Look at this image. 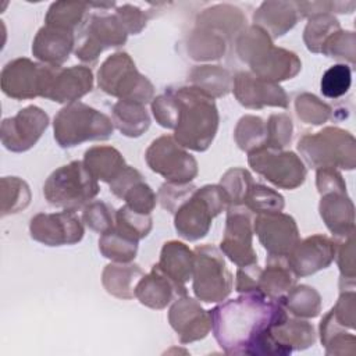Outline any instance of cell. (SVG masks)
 <instances>
[{"label": "cell", "instance_id": "35", "mask_svg": "<svg viewBox=\"0 0 356 356\" xmlns=\"http://www.w3.org/2000/svg\"><path fill=\"white\" fill-rule=\"evenodd\" d=\"M281 302L286 312L300 318L317 317L321 312L320 293L309 285H293L282 298Z\"/></svg>", "mask_w": 356, "mask_h": 356}, {"label": "cell", "instance_id": "33", "mask_svg": "<svg viewBox=\"0 0 356 356\" xmlns=\"http://www.w3.org/2000/svg\"><path fill=\"white\" fill-rule=\"evenodd\" d=\"M138 239L115 224L99 238V250L114 263H131L138 253Z\"/></svg>", "mask_w": 356, "mask_h": 356}, {"label": "cell", "instance_id": "24", "mask_svg": "<svg viewBox=\"0 0 356 356\" xmlns=\"http://www.w3.org/2000/svg\"><path fill=\"white\" fill-rule=\"evenodd\" d=\"M320 196V216L330 232L343 238L355 232V206L346 189L328 191Z\"/></svg>", "mask_w": 356, "mask_h": 356}, {"label": "cell", "instance_id": "10", "mask_svg": "<svg viewBox=\"0 0 356 356\" xmlns=\"http://www.w3.org/2000/svg\"><path fill=\"white\" fill-rule=\"evenodd\" d=\"M128 32L115 14H86L75 31V56L83 63H93L108 47L127 42Z\"/></svg>", "mask_w": 356, "mask_h": 356}, {"label": "cell", "instance_id": "5", "mask_svg": "<svg viewBox=\"0 0 356 356\" xmlns=\"http://www.w3.org/2000/svg\"><path fill=\"white\" fill-rule=\"evenodd\" d=\"M53 129L57 143L63 149H70L89 140H107L114 132V124L104 113L75 102L56 114Z\"/></svg>", "mask_w": 356, "mask_h": 356}, {"label": "cell", "instance_id": "6", "mask_svg": "<svg viewBox=\"0 0 356 356\" xmlns=\"http://www.w3.org/2000/svg\"><path fill=\"white\" fill-rule=\"evenodd\" d=\"M303 160L313 168L353 170L356 165V140L338 127H327L316 134L303 135L298 142Z\"/></svg>", "mask_w": 356, "mask_h": 356}, {"label": "cell", "instance_id": "52", "mask_svg": "<svg viewBox=\"0 0 356 356\" xmlns=\"http://www.w3.org/2000/svg\"><path fill=\"white\" fill-rule=\"evenodd\" d=\"M115 15L122 22L128 33L136 35L146 26V21H147L146 14L131 4H124L118 7L115 10Z\"/></svg>", "mask_w": 356, "mask_h": 356}, {"label": "cell", "instance_id": "36", "mask_svg": "<svg viewBox=\"0 0 356 356\" xmlns=\"http://www.w3.org/2000/svg\"><path fill=\"white\" fill-rule=\"evenodd\" d=\"M221 32L199 26L188 40V53L195 60H217L225 53V38Z\"/></svg>", "mask_w": 356, "mask_h": 356}, {"label": "cell", "instance_id": "12", "mask_svg": "<svg viewBox=\"0 0 356 356\" xmlns=\"http://www.w3.org/2000/svg\"><path fill=\"white\" fill-rule=\"evenodd\" d=\"M145 160L167 182L189 184L197 175L196 159L170 135L154 139L146 149Z\"/></svg>", "mask_w": 356, "mask_h": 356}, {"label": "cell", "instance_id": "50", "mask_svg": "<svg viewBox=\"0 0 356 356\" xmlns=\"http://www.w3.org/2000/svg\"><path fill=\"white\" fill-rule=\"evenodd\" d=\"M197 188L189 184H175V182H164L157 193V200L161 207L170 213H175L196 191Z\"/></svg>", "mask_w": 356, "mask_h": 356}, {"label": "cell", "instance_id": "28", "mask_svg": "<svg viewBox=\"0 0 356 356\" xmlns=\"http://www.w3.org/2000/svg\"><path fill=\"white\" fill-rule=\"evenodd\" d=\"M157 264L171 280L185 286L193 275L195 252L179 241H168L161 248Z\"/></svg>", "mask_w": 356, "mask_h": 356}, {"label": "cell", "instance_id": "20", "mask_svg": "<svg viewBox=\"0 0 356 356\" xmlns=\"http://www.w3.org/2000/svg\"><path fill=\"white\" fill-rule=\"evenodd\" d=\"M171 328L177 332L181 343H191L207 337L211 330V320L207 310L188 295L178 298L168 312Z\"/></svg>", "mask_w": 356, "mask_h": 356}, {"label": "cell", "instance_id": "11", "mask_svg": "<svg viewBox=\"0 0 356 356\" xmlns=\"http://www.w3.org/2000/svg\"><path fill=\"white\" fill-rule=\"evenodd\" d=\"M61 67L15 58L1 70V90L13 99L44 97Z\"/></svg>", "mask_w": 356, "mask_h": 356}, {"label": "cell", "instance_id": "13", "mask_svg": "<svg viewBox=\"0 0 356 356\" xmlns=\"http://www.w3.org/2000/svg\"><path fill=\"white\" fill-rule=\"evenodd\" d=\"M248 154L249 165L277 188L296 189L305 182L307 168L293 152L263 146Z\"/></svg>", "mask_w": 356, "mask_h": 356}, {"label": "cell", "instance_id": "26", "mask_svg": "<svg viewBox=\"0 0 356 356\" xmlns=\"http://www.w3.org/2000/svg\"><path fill=\"white\" fill-rule=\"evenodd\" d=\"M299 18V8L293 1H264L253 15L254 25L264 29L271 39L286 33Z\"/></svg>", "mask_w": 356, "mask_h": 356}, {"label": "cell", "instance_id": "49", "mask_svg": "<svg viewBox=\"0 0 356 356\" xmlns=\"http://www.w3.org/2000/svg\"><path fill=\"white\" fill-rule=\"evenodd\" d=\"M327 57L355 63V33L352 31H337L323 46L321 51Z\"/></svg>", "mask_w": 356, "mask_h": 356}, {"label": "cell", "instance_id": "19", "mask_svg": "<svg viewBox=\"0 0 356 356\" xmlns=\"http://www.w3.org/2000/svg\"><path fill=\"white\" fill-rule=\"evenodd\" d=\"M232 92L236 100L248 108L288 107V96L278 83L264 81L248 71H241L234 76Z\"/></svg>", "mask_w": 356, "mask_h": 356}, {"label": "cell", "instance_id": "7", "mask_svg": "<svg viewBox=\"0 0 356 356\" xmlns=\"http://www.w3.org/2000/svg\"><path fill=\"white\" fill-rule=\"evenodd\" d=\"M229 197L221 185H204L174 213V225L179 236L197 241L207 235L213 218L228 209Z\"/></svg>", "mask_w": 356, "mask_h": 356}, {"label": "cell", "instance_id": "23", "mask_svg": "<svg viewBox=\"0 0 356 356\" xmlns=\"http://www.w3.org/2000/svg\"><path fill=\"white\" fill-rule=\"evenodd\" d=\"M108 185L110 191L117 197L125 200V204L131 209L145 214H150L153 211L157 196L136 168L127 165Z\"/></svg>", "mask_w": 356, "mask_h": 356}, {"label": "cell", "instance_id": "37", "mask_svg": "<svg viewBox=\"0 0 356 356\" xmlns=\"http://www.w3.org/2000/svg\"><path fill=\"white\" fill-rule=\"evenodd\" d=\"M339 29V21L332 14H318L310 17L303 32L306 47L313 53H320L324 43Z\"/></svg>", "mask_w": 356, "mask_h": 356}, {"label": "cell", "instance_id": "47", "mask_svg": "<svg viewBox=\"0 0 356 356\" xmlns=\"http://www.w3.org/2000/svg\"><path fill=\"white\" fill-rule=\"evenodd\" d=\"M293 125L288 114H271L266 122V147L284 149L292 139Z\"/></svg>", "mask_w": 356, "mask_h": 356}, {"label": "cell", "instance_id": "18", "mask_svg": "<svg viewBox=\"0 0 356 356\" xmlns=\"http://www.w3.org/2000/svg\"><path fill=\"white\" fill-rule=\"evenodd\" d=\"M337 242L323 234L299 241L286 256V261L296 277H306L327 268L335 259Z\"/></svg>", "mask_w": 356, "mask_h": 356}, {"label": "cell", "instance_id": "4", "mask_svg": "<svg viewBox=\"0 0 356 356\" xmlns=\"http://www.w3.org/2000/svg\"><path fill=\"white\" fill-rule=\"evenodd\" d=\"M99 191L97 179L81 160L58 167L43 185V195L49 204L74 213L89 204Z\"/></svg>", "mask_w": 356, "mask_h": 356}, {"label": "cell", "instance_id": "16", "mask_svg": "<svg viewBox=\"0 0 356 356\" xmlns=\"http://www.w3.org/2000/svg\"><path fill=\"white\" fill-rule=\"evenodd\" d=\"M31 236L46 246L78 243L85 234L83 225L74 211L39 213L31 218Z\"/></svg>", "mask_w": 356, "mask_h": 356}, {"label": "cell", "instance_id": "39", "mask_svg": "<svg viewBox=\"0 0 356 356\" xmlns=\"http://www.w3.org/2000/svg\"><path fill=\"white\" fill-rule=\"evenodd\" d=\"M234 135L239 149L250 153L266 145V122L256 115H243L238 121Z\"/></svg>", "mask_w": 356, "mask_h": 356}, {"label": "cell", "instance_id": "53", "mask_svg": "<svg viewBox=\"0 0 356 356\" xmlns=\"http://www.w3.org/2000/svg\"><path fill=\"white\" fill-rule=\"evenodd\" d=\"M261 270L256 263L239 266L235 280V291L239 293L259 291V281Z\"/></svg>", "mask_w": 356, "mask_h": 356}, {"label": "cell", "instance_id": "42", "mask_svg": "<svg viewBox=\"0 0 356 356\" xmlns=\"http://www.w3.org/2000/svg\"><path fill=\"white\" fill-rule=\"evenodd\" d=\"M295 110L298 117L310 125H321L332 118V107L312 93L299 95L295 100Z\"/></svg>", "mask_w": 356, "mask_h": 356}, {"label": "cell", "instance_id": "25", "mask_svg": "<svg viewBox=\"0 0 356 356\" xmlns=\"http://www.w3.org/2000/svg\"><path fill=\"white\" fill-rule=\"evenodd\" d=\"M93 88V74L89 67L72 65L60 68L50 89L44 95L46 99L56 103H75Z\"/></svg>", "mask_w": 356, "mask_h": 356}, {"label": "cell", "instance_id": "15", "mask_svg": "<svg viewBox=\"0 0 356 356\" xmlns=\"http://www.w3.org/2000/svg\"><path fill=\"white\" fill-rule=\"evenodd\" d=\"M49 125V115L38 106H28L1 122V143L11 152H26L36 145Z\"/></svg>", "mask_w": 356, "mask_h": 356}, {"label": "cell", "instance_id": "54", "mask_svg": "<svg viewBox=\"0 0 356 356\" xmlns=\"http://www.w3.org/2000/svg\"><path fill=\"white\" fill-rule=\"evenodd\" d=\"M327 355H355L356 353V337L352 332L342 331L331 337L324 345Z\"/></svg>", "mask_w": 356, "mask_h": 356}, {"label": "cell", "instance_id": "44", "mask_svg": "<svg viewBox=\"0 0 356 356\" xmlns=\"http://www.w3.org/2000/svg\"><path fill=\"white\" fill-rule=\"evenodd\" d=\"M115 225L140 241L149 235L153 222L150 214L139 213L124 204L115 211Z\"/></svg>", "mask_w": 356, "mask_h": 356}, {"label": "cell", "instance_id": "51", "mask_svg": "<svg viewBox=\"0 0 356 356\" xmlns=\"http://www.w3.org/2000/svg\"><path fill=\"white\" fill-rule=\"evenodd\" d=\"M355 300H356V296L353 289L342 291L335 306L331 309V313L335 317V320L346 330L355 328V321H356Z\"/></svg>", "mask_w": 356, "mask_h": 356}, {"label": "cell", "instance_id": "45", "mask_svg": "<svg viewBox=\"0 0 356 356\" xmlns=\"http://www.w3.org/2000/svg\"><path fill=\"white\" fill-rule=\"evenodd\" d=\"M353 234H349L345 236V241L341 243H337L335 249V259L339 267L341 273V281L339 286L341 291L353 289L355 286V238Z\"/></svg>", "mask_w": 356, "mask_h": 356}, {"label": "cell", "instance_id": "3", "mask_svg": "<svg viewBox=\"0 0 356 356\" xmlns=\"http://www.w3.org/2000/svg\"><path fill=\"white\" fill-rule=\"evenodd\" d=\"M236 53L252 74L274 83L293 78L302 68L293 51L274 46L268 33L257 25H250L238 36Z\"/></svg>", "mask_w": 356, "mask_h": 356}, {"label": "cell", "instance_id": "17", "mask_svg": "<svg viewBox=\"0 0 356 356\" xmlns=\"http://www.w3.org/2000/svg\"><path fill=\"white\" fill-rule=\"evenodd\" d=\"M253 232L260 243L273 256H288L300 241L296 221L282 211L257 214L253 220Z\"/></svg>", "mask_w": 356, "mask_h": 356}, {"label": "cell", "instance_id": "1", "mask_svg": "<svg viewBox=\"0 0 356 356\" xmlns=\"http://www.w3.org/2000/svg\"><path fill=\"white\" fill-rule=\"evenodd\" d=\"M213 335L227 355L282 356L271 330L288 317L280 299L245 292L209 310Z\"/></svg>", "mask_w": 356, "mask_h": 356}, {"label": "cell", "instance_id": "9", "mask_svg": "<svg viewBox=\"0 0 356 356\" xmlns=\"http://www.w3.org/2000/svg\"><path fill=\"white\" fill-rule=\"evenodd\" d=\"M193 293L206 303L222 302L232 291V277L227 268L222 252L213 245H200L193 249Z\"/></svg>", "mask_w": 356, "mask_h": 356}, {"label": "cell", "instance_id": "32", "mask_svg": "<svg viewBox=\"0 0 356 356\" xmlns=\"http://www.w3.org/2000/svg\"><path fill=\"white\" fill-rule=\"evenodd\" d=\"M111 121L114 128L128 138H138L150 127V117L145 104L131 100L114 103Z\"/></svg>", "mask_w": 356, "mask_h": 356}, {"label": "cell", "instance_id": "34", "mask_svg": "<svg viewBox=\"0 0 356 356\" xmlns=\"http://www.w3.org/2000/svg\"><path fill=\"white\" fill-rule=\"evenodd\" d=\"M232 79L229 72L220 65H199L189 74L191 85L213 99L225 96L232 89Z\"/></svg>", "mask_w": 356, "mask_h": 356}, {"label": "cell", "instance_id": "21", "mask_svg": "<svg viewBox=\"0 0 356 356\" xmlns=\"http://www.w3.org/2000/svg\"><path fill=\"white\" fill-rule=\"evenodd\" d=\"M186 293V288L171 280L159 264H154L147 274H143L135 288V298L142 305L156 310L167 307L174 299Z\"/></svg>", "mask_w": 356, "mask_h": 356}, {"label": "cell", "instance_id": "8", "mask_svg": "<svg viewBox=\"0 0 356 356\" xmlns=\"http://www.w3.org/2000/svg\"><path fill=\"white\" fill-rule=\"evenodd\" d=\"M99 88L118 100H131L146 104L153 100L154 88L142 75L128 53L118 51L108 56L97 71Z\"/></svg>", "mask_w": 356, "mask_h": 356}, {"label": "cell", "instance_id": "40", "mask_svg": "<svg viewBox=\"0 0 356 356\" xmlns=\"http://www.w3.org/2000/svg\"><path fill=\"white\" fill-rule=\"evenodd\" d=\"M243 206H246L252 213L264 214V213H278L284 209V197L277 191L261 185L252 184L245 199Z\"/></svg>", "mask_w": 356, "mask_h": 356}, {"label": "cell", "instance_id": "31", "mask_svg": "<svg viewBox=\"0 0 356 356\" xmlns=\"http://www.w3.org/2000/svg\"><path fill=\"white\" fill-rule=\"evenodd\" d=\"M83 163L96 179L113 182L127 167L122 154L113 146H92L85 152Z\"/></svg>", "mask_w": 356, "mask_h": 356}, {"label": "cell", "instance_id": "38", "mask_svg": "<svg viewBox=\"0 0 356 356\" xmlns=\"http://www.w3.org/2000/svg\"><path fill=\"white\" fill-rule=\"evenodd\" d=\"M88 8H90V4L86 3H53L46 14L44 22L46 25H53L75 32L86 17Z\"/></svg>", "mask_w": 356, "mask_h": 356}, {"label": "cell", "instance_id": "30", "mask_svg": "<svg viewBox=\"0 0 356 356\" xmlns=\"http://www.w3.org/2000/svg\"><path fill=\"white\" fill-rule=\"evenodd\" d=\"M143 271L138 264L132 263H110L102 273V282L104 289L120 299L135 298V288Z\"/></svg>", "mask_w": 356, "mask_h": 356}, {"label": "cell", "instance_id": "46", "mask_svg": "<svg viewBox=\"0 0 356 356\" xmlns=\"http://www.w3.org/2000/svg\"><path fill=\"white\" fill-rule=\"evenodd\" d=\"M252 184L253 179L250 172L241 167L227 170L220 181L221 188L229 197V204H242Z\"/></svg>", "mask_w": 356, "mask_h": 356}, {"label": "cell", "instance_id": "22", "mask_svg": "<svg viewBox=\"0 0 356 356\" xmlns=\"http://www.w3.org/2000/svg\"><path fill=\"white\" fill-rule=\"evenodd\" d=\"M75 47V32L53 25H44L32 43V54L44 64L61 67Z\"/></svg>", "mask_w": 356, "mask_h": 356}, {"label": "cell", "instance_id": "2", "mask_svg": "<svg viewBox=\"0 0 356 356\" xmlns=\"http://www.w3.org/2000/svg\"><path fill=\"white\" fill-rule=\"evenodd\" d=\"M171 90L175 100L174 139L185 149L207 150L220 121L214 99L192 85Z\"/></svg>", "mask_w": 356, "mask_h": 356}, {"label": "cell", "instance_id": "43", "mask_svg": "<svg viewBox=\"0 0 356 356\" xmlns=\"http://www.w3.org/2000/svg\"><path fill=\"white\" fill-rule=\"evenodd\" d=\"M352 85V70L346 64L331 65L321 76L320 89L328 99H339L348 93Z\"/></svg>", "mask_w": 356, "mask_h": 356}, {"label": "cell", "instance_id": "27", "mask_svg": "<svg viewBox=\"0 0 356 356\" xmlns=\"http://www.w3.org/2000/svg\"><path fill=\"white\" fill-rule=\"evenodd\" d=\"M271 335L282 352V356L291 355L293 350H303L314 345L316 331L307 320L289 316L280 324L274 325Z\"/></svg>", "mask_w": 356, "mask_h": 356}, {"label": "cell", "instance_id": "14", "mask_svg": "<svg viewBox=\"0 0 356 356\" xmlns=\"http://www.w3.org/2000/svg\"><path fill=\"white\" fill-rule=\"evenodd\" d=\"M252 238V211L243 204H229L220 250L238 267L257 263Z\"/></svg>", "mask_w": 356, "mask_h": 356}, {"label": "cell", "instance_id": "29", "mask_svg": "<svg viewBox=\"0 0 356 356\" xmlns=\"http://www.w3.org/2000/svg\"><path fill=\"white\" fill-rule=\"evenodd\" d=\"M296 275L291 270L285 256L268 254L266 259V268L261 270L259 291L264 295L280 299L295 285Z\"/></svg>", "mask_w": 356, "mask_h": 356}, {"label": "cell", "instance_id": "48", "mask_svg": "<svg viewBox=\"0 0 356 356\" xmlns=\"http://www.w3.org/2000/svg\"><path fill=\"white\" fill-rule=\"evenodd\" d=\"M82 220L92 231L102 235L114 227L115 213L110 204L102 200H96L83 207Z\"/></svg>", "mask_w": 356, "mask_h": 356}, {"label": "cell", "instance_id": "41", "mask_svg": "<svg viewBox=\"0 0 356 356\" xmlns=\"http://www.w3.org/2000/svg\"><path fill=\"white\" fill-rule=\"evenodd\" d=\"M31 202V191L25 181L18 177L1 178V214L17 213Z\"/></svg>", "mask_w": 356, "mask_h": 356}]
</instances>
